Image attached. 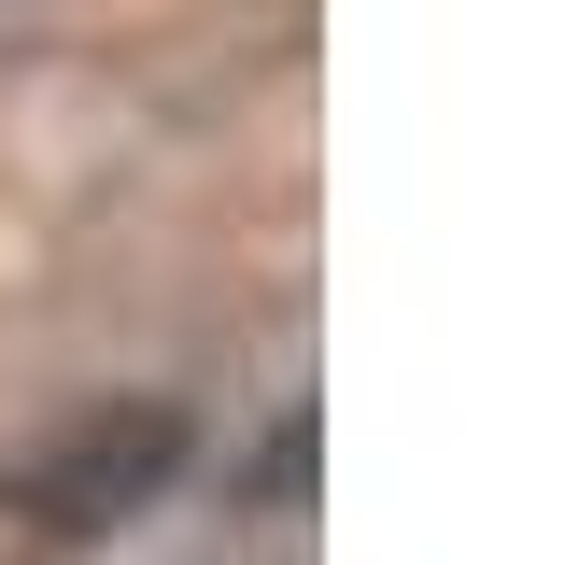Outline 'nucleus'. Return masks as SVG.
<instances>
[{
  "mask_svg": "<svg viewBox=\"0 0 565 565\" xmlns=\"http://www.w3.org/2000/svg\"><path fill=\"white\" fill-rule=\"evenodd\" d=\"M170 467H184V411H170V396H99V411H71L29 467H0V509L43 523V537H99V523H128Z\"/></svg>",
  "mask_w": 565,
  "mask_h": 565,
  "instance_id": "1",
  "label": "nucleus"
}]
</instances>
